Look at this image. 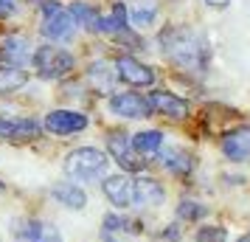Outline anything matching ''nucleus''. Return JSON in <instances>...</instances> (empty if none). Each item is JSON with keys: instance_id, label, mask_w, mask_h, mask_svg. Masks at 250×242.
I'll use <instances>...</instances> for the list:
<instances>
[{"instance_id": "3", "label": "nucleus", "mask_w": 250, "mask_h": 242, "mask_svg": "<svg viewBox=\"0 0 250 242\" xmlns=\"http://www.w3.org/2000/svg\"><path fill=\"white\" fill-rule=\"evenodd\" d=\"M34 68L42 79H59V76H65L73 68V57L68 51H62V48L45 45L34 54Z\"/></svg>"}, {"instance_id": "25", "label": "nucleus", "mask_w": 250, "mask_h": 242, "mask_svg": "<svg viewBox=\"0 0 250 242\" xmlns=\"http://www.w3.org/2000/svg\"><path fill=\"white\" fill-rule=\"evenodd\" d=\"M180 214H183V217H200V214H203V208H191V203H183Z\"/></svg>"}, {"instance_id": "1", "label": "nucleus", "mask_w": 250, "mask_h": 242, "mask_svg": "<svg viewBox=\"0 0 250 242\" xmlns=\"http://www.w3.org/2000/svg\"><path fill=\"white\" fill-rule=\"evenodd\" d=\"M160 45L166 51V57L174 59L180 68H203L205 62V43L191 31H180V28H171L166 34H160Z\"/></svg>"}, {"instance_id": "11", "label": "nucleus", "mask_w": 250, "mask_h": 242, "mask_svg": "<svg viewBox=\"0 0 250 242\" xmlns=\"http://www.w3.org/2000/svg\"><path fill=\"white\" fill-rule=\"evenodd\" d=\"M0 57L6 59V62L23 65L31 57V45H28L25 37H6V40H0Z\"/></svg>"}, {"instance_id": "21", "label": "nucleus", "mask_w": 250, "mask_h": 242, "mask_svg": "<svg viewBox=\"0 0 250 242\" xmlns=\"http://www.w3.org/2000/svg\"><path fill=\"white\" fill-rule=\"evenodd\" d=\"M70 17H73V20H79L82 25L93 28V23H96V17H99V14L93 12L87 3H73V6H70Z\"/></svg>"}, {"instance_id": "16", "label": "nucleus", "mask_w": 250, "mask_h": 242, "mask_svg": "<svg viewBox=\"0 0 250 242\" xmlns=\"http://www.w3.org/2000/svg\"><path fill=\"white\" fill-rule=\"evenodd\" d=\"M160 144H163V135H160L158 130L138 132L135 138H132V147H135L141 155H155V152H160Z\"/></svg>"}, {"instance_id": "24", "label": "nucleus", "mask_w": 250, "mask_h": 242, "mask_svg": "<svg viewBox=\"0 0 250 242\" xmlns=\"http://www.w3.org/2000/svg\"><path fill=\"white\" fill-rule=\"evenodd\" d=\"M17 9V0H0V17H9Z\"/></svg>"}, {"instance_id": "19", "label": "nucleus", "mask_w": 250, "mask_h": 242, "mask_svg": "<svg viewBox=\"0 0 250 242\" xmlns=\"http://www.w3.org/2000/svg\"><path fill=\"white\" fill-rule=\"evenodd\" d=\"M163 161H166V166L171 172H188V166H191L188 155H183L180 150H166L163 152Z\"/></svg>"}, {"instance_id": "12", "label": "nucleus", "mask_w": 250, "mask_h": 242, "mask_svg": "<svg viewBox=\"0 0 250 242\" xmlns=\"http://www.w3.org/2000/svg\"><path fill=\"white\" fill-rule=\"evenodd\" d=\"M40 127H37V121L31 118H3L0 115V135L3 138H34Z\"/></svg>"}, {"instance_id": "17", "label": "nucleus", "mask_w": 250, "mask_h": 242, "mask_svg": "<svg viewBox=\"0 0 250 242\" xmlns=\"http://www.w3.org/2000/svg\"><path fill=\"white\" fill-rule=\"evenodd\" d=\"M25 242H62L57 231L51 225H42V222H28V231L23 234Z\"/></svg>"}, {"instance_id": "23", "label": "nucleus", "mask_w": 250, "mask_h": 242, "mask_svg": "<svg viewBox=\"0 0 250 242\" xmlns=\"http://www.w3.org/2000/svg\"><path fill=\"white\" fill-rule=\"evenodd\" d=\"M197 240L200 242H225V231L222 228H203L197 234Z\"/></svg>"}, {"instance_id": "9", "label": "nucleus", "mask_w": 250, "mask_h": 242, "mask_svg": "<svg viewBox=\"0 0 250 242\" xmlns=\"http://www.w3.org/2000/svg\"><path fill=\"white\" fill-rule=\"evenodd\" d=\"M222 152L230 161H248L250 158V127H239L222 138Z\"/></svg>"}, {"instance_id": "13", "label": "nucleus", "mask_w": 250, "mask_h": 242, "mask_svg": "<svg viewBox=\"0 0 250 242\" xmlns=\"http://www.w3.org/2000/svg\"><path fill=\"white\" fill-rule=\"evenodd\" d=\"M129 147H132V141L126 138V135H121V132L110 138V152L118 158V163H121L124 169H129V172H135V169H141V163L144 161H135V155H132Z\"/></svg>"}, {"instance_id": "26", "label": "nucleus", "mask_w": 250, "mask_h": 242, "mask_svg": "<svg viewBox=\"0 0 250 242\" xmlns=\"http://www.w3.org/2000/svg\"><path fill=\"white\" fill-rule=\"evenodd\" d=\"M205 3H211V6H216V9H222V6L230 3V0H205Z\"/></svg>"}, {"instance_id": "6", "label": "nucleus", "mask_w": 250, "mask_h": 242, "mask_svg": "<svg viewBox=\"0 0 250 242\" xmlns=\"http://www.w3.org/2000/svg\"><path fill=\"white\" fill-rule=\"evenodd\" d=\"M104 195L110 197V203L118 208L135 206V180L126 175H115L104 183Z\"/></svg>"}, {"instance_id": "27", "label": "nucleus", "mask_w": 250, "mask_h": 242, "mask_svg": "<svg viewBox=\"0 0 250 242\" xmlns=\"http://www.w3.org/2000/svg\"><path fill=\"white\" fill-rule=\"evenodd\" d=\"M242 242H248V240H242Z\"/></svg>"}, {"instance_id": "5", "label": "nucleus", "mask_w": 250, "mask_h": 242, "mask_svg": "<svg viewBox=\"0 0 250 242\" xmlns=\"http://www.w3.org/2000/svg\"><path fill=\"white\" fill-rule=\"evenodd\" d=\"M87 127V115L76 113V110H54L45 115V130L54 135H68V132H79Z\"/></svg>"}, {"instance_id": "10", "label": "nucleus", "mask_w": 250, "mask_h": 242, "mask_svg": "<svg viewBox=\"0 0 250 242\" xmlns=\"http://www.w3.org/2000/svg\"><path fill=\"white\" fill-rule=\"evenodd\" d=\"M149 107L160 110V113L169 115V118H186V113H188V104L183 102V99H177L174 93H152Z\"/></svg>"}, {"instance_id": "22", "label": "nucleus", "mask_w": 250, "mask_h": 242, "mask_svg": "<svg viewBox=\"0 0 250 242\" xmlns=\"http://www.w3.org/2000/svg\"><path fill=\"white\" fill-rule=\"evenodd\" d=\"M152 20H155V9L152 6H144V9L138 6L135 12H132V23L135 25H149Z\"/></svg>"}, {"instance_id": "8", "label": "nucleus", "mask_w": 250, "mask_h": 242, "mask_svg": "<svg viewBox=\"0 0 250 242\" xmlns=\"http://www.w3.org/2000/svg\"><path fill=\"white\" fill-rule=\"evenodd\" d=\"M115 73H118L124 82H129V85H138V88H146V85L155 82V73H152L146 65H141L138 59H132V57L118 59V62H115Z\"/></svg>"}, {"instance_id": "20", "label": "nucleus", "mask_w": 250, "mask_h": 242, "mask_svg": "<svg viewBox=\"0 0 250 242\" xmlns=\"http://www.w3.org/2000/svg\"><path fill=\"white\" fill-rule=\"evenodd\" d=\"M25 82V73L17 68H0V90H12Z\"/></svg>"}, {"instance_id": "14", "label": "nucleus", "mask_w": 250, "mask_h": 242, "mask_svg": "<svg viewBox=\"0 0 250 242\" xmlns=\"http://www.w3.org/2000/svg\"><path fill=\"white\" fill-rule=\"evenodd\" d=\"M124 28H126L124 3H115L113 12L107 14V17H96V23H93V31H104V34H118V31H124Z\"/></svg>"}, {"instance_id": "4", "label": "nucleus", "mask_w": 250, "mask_h": 242, "mask_svg": "<svg viewBox=\"0 0 250 242\" xmlns=\"http://www.w3.org/2000/svg\"><path fill=\"white\" fill-rule=\"evenodd\" d=\"M42 12H45V20H42V34L45 37H51V40H65V37L73 34L76 20H73L70 12H65L59 3H51V0H48L45 6H42Z\"/></svg>"}, {"instance_id": "15", "label": "nucleus", "mask_w": 250, "mask_h": 242, "mask_svg": "<svg viewBox=\"0 0 250 242\" xmlns=\"http://www.w3.org/2000/svg\"><path fill=\"white\" fill-rule=\"evenodd\" d=\"M160 200H163V189L152 177L135 180V206H155Z\"/></svg>"}, {"instance_id": "18", "label": "nucleus", "mask_w": 250, "mask_h": 242, "mask_svg": "<svg viewBox=\"0 0 250 242\" xmlns=\"http://www.w3.org/2000/svg\"><path fill=\"white\" fill-rule=\"evenodd\" d=\"M54 197L62 200V203L70 206V208H82V206H84V192H82V189H73V183L57 186V189H54Z\"/></svg>"}, {"instance_id": "2", "label": "nucleus", "mask_w": 250, "mask_h": 242, "mask_svg": "<svg viewBox=\"0 0 250 242\" xmlns=\"http://www.w3.org/2000/svg\"><path fill=\"white\" fill-rule=\"evenodd\" d=\"M107 155L93 147H82V150H73L65 161V172L70 177H76L82 183H90V180H99L104 172H107Z\"/></svg>"}, {"instance_id": "7", "label": "nucleus", "mask_w": 250, "mask_h": 242, "mask_svg": "<svg viewBox=\"0 0 250 242\" xmlns=\"http://www.w3.org/2000/svg\"><path fill=\"white\" fill-rule=\"evenodd\" d=\"M110 107H113V113L124 115V118H146L152 113L149 102L138 93H118L110 99Z\"/></svg>"}]
</instances>
